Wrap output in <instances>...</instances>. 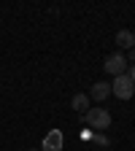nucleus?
Returning a JSON list of instances; mask_svg holds the SVG:
<instances>
[{"label": "nucleus", "mask_w": 135, "mask_h": 151, "mask_svg": "<svg viewBox=\"0 0 135 151\" xmlns=\"http://www.w3.org/2000/svg\"><path fill=\"white\" fill-rule=\"evenodd\" d=\"M84 122H87V127L89 129H95V132H103V129H108L111 127V113L100 105V108H89L87 113H84Z\"/></svg>", "instance_id": "1"}, {"label": "nucleus", "mask_w": 135, "mask_h": 151, "mask_svg": "<svg viewBox=\"0 0 135 151\" xmlns=\"http://www.w3.org/2000/svg\"><path fill=\"white\" fill-rule=\"evenodd\" d=\"M111 94H113V97H119V100H130L132 94H135V84L130 81L127 73L116 76V78L111 81Z\"/></svg>", "instance_id": "2"}, {"label": "nucleus", "mask_w": 135, "mask_h": 151, "mask_svg": "<svg viewBox=\"0 0 135 151\" xmlns=\"http://www.w3.org/2000/svg\"><path fill=\"white\" fill-rule=\"evenodd\" d=\"M103 70L108 73V76H122V73H127V57L122 54V51H116V54H111L108 60H105V65H103Z\"/></svg>", "instance_id": "3"}, {"label": "nucleus", "mask_w": 135, "mask_h": 151, "mask_svg": "<svg viewBox=\"0 0 135 151\" xmlns=\"http://www.w3.org/2000/svg\"><path fill=\"white\" fill-rule=\"evenodd\" d=\"M62 143H65V135H62L60 129H51V132H46L41 151H62Z\"/></svg>", "instance_id": "4"}, {"label": "nucleus", "mask_w": 135, "mask_h": 151, "mask_svg": "<svg viewBox=\"0 0 135 151\" xmlns=\"http://www.w3.org/2000/svg\"><path fill=\"white\" fill-rule=\"evenodd\" d=\"M111 94V84H105V81H97V84H92V89H89V100H95V103H103L105 97Z\"/></svg>", "instance_id": "5"}, {"label": "nucleus", "mask_w": 135, "mask_h": 151, "mask_svg": "<svg viewBox=\"0 0 135 151\" xmlns=\"http://www.w3.org/2000/svg\"><path fill=\"white\" fill-rule=\"evenodd\" d=\"M116 46L130 51V49L135 46V35H132L130 30H119V32H116Z\"/></svg>", "instance_id": "6"}, {"label": "nucleus", "mask_w": 135, "mask_h": 151, "mask_svg": "<svg viewBox=\"0 0 135 151\" xmlns=\"http://www.w3.org/2000/svg\"><path fill=\"white\" fill-rule=\"evenodd\" d=\"M70 105L79 111V113H87V111H89V94H81V92L73 94V103H70Z\"/></svg>", "instance_id": "7"}, {"label": "nucleus", "mask_w": 135, "mask_h": 151, "mask_svg": "<svg viewBox=\"0 0 135 151\" xmlns=\"http://www.w3.org/2000/svg\"><path fill=\"white\" fill-rule=\"evenodd\" d=\"M127 76H130V81L135 84V65H130V68H127Z\"/></svg>", "instance_id": "8"}, {"label": "nucleus", "mask_w": 135, "mask_h": 151, "mask_svg": "<svg viewBox=\"0 0 135 151\" xmlns=\"http://www.w3.org/2000/svg\"><path fill=\"white\" fill-rule=\"evenodd\" d=\"M127 60H130V62L135 65V49H130V57H127Z\"/></svg>", "instance_id": "9"}, {"label": "nucleus", "mask_w": 135, "mask_h": 151, "mask_svg": "<svg viewBox=\"0 0 135 151\" xmlns=\"http://www.w3.org/2000/svg\"><path fill=\"white\" fill-rule=\"evenodd\" d=\"M30 151H35V148H30Z\"/></svg>", "instance_id": "10"}]
</instances>
